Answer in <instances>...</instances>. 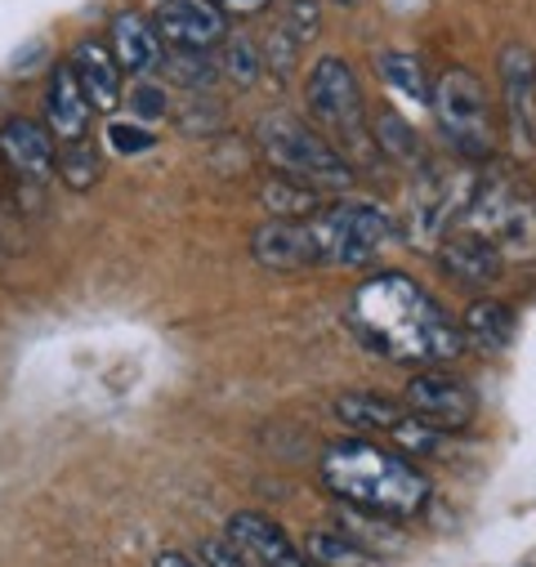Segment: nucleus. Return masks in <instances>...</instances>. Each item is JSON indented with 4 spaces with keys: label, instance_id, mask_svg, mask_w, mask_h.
I'll use <instances>...</instances> for the list:
<instances>
[{
    "label": "nucleus",
    "instance_id": "nucleus-31",
    "mask_svg": "<svg viewBox=\"0 0 536 567\" xmlns=\"http://www.w3.org/2000/svg\"><path fill=\"white\" fill-rule=\"evenodd\" d=\"M282 32H287L291 41H300V45L318 37V6H313V0H287Z\"/></svg>",
    "mask_w": 536,
    "mask_h": 567
},
{
    "label": "nucleus",
    "instance_id": "nucleus-21",
    "mask_svg": "<svg viewBox=\"0 0 536 567\" xmlns=\"http://www.w3.org/2000/svg\"><path fill=\"white\" fill-rule=\"evenodd\" d=\"M375 72H380V81H384L389 90H398L408 103L430 107V81H425V68H421L416 54L384 50V54H375Z\"/></svg>",
    "mask_w": 536,
    "mask_h": 567
},
{
    "label": "nucleus",
    "instance_id": "nucleus-4",
    "mask_svg": "<svg viewBox=\"0 0 536 567\" xmlns=\"http://www.w3.org/2000/svg\"><path fill=\"white\" fill-rule=\"evenodd\" d=\"M430 107L439 116V130L465 162H487L496 153V116L483 81L470 68H447L430 85Z\"/></svg>",
    "mask_w": 536,
    "mask_h": 567
},
{
    "label": "nucleus",
    "instance_id": "nucleus-7",
    "mask_svg": "<svg viewBox=\"0 0 536 567\" xmlns=\"http://www.w3.org/2000/svg\"><path fill=\"white\" fill-rule=\"evenodd\" d=\"M402 393H408V398H402V406H408L416 420L434 424L439 434H461V430H470L474 415H478V402H474L470 384L447 375V371H439V367L416 371Z\"/></svg>",
    "mask_w": 536,
    "mask_h": 567
},
{
    "label": "nucleus",
    "instance_id": "nucleus-30",
    "mask_svg": "<svg viewBox=\"0 0 536 567\" xmlns=\"http://www.w3.org/2000/svg\"><path fill=\"white\" fill-rule=\"evenodd\" d=\"M107 144H112V153H121V157H140V153H148L157 138H153V130L148 125H140V121H112L107 125Z\"/></svg>",
    "mask_w": 536,
    "mask_h": 567
},
{
    "label": "nucleus",
    "instance_id": "nucleus-6",
    "mask_svg": "<svg viewBox=\"0 0 536 567\" xmlns=\"http://www.w3.org/2000/svg\"><path fill=\"white\" fill-rule=\"evenodd\" d=\"M465 215H474V233H483L501 259H536V197L518 179L492 175L474 188Z\"/></svg>",
    "mask_w": 536,
    "mask_h": 567
},
{
    "label": "nucleus",
    "instance_id": "nucleus-10",
    "mask_svg": "<svg viewBox=\"0 0 536 567\" xmlns=\"http://www.w3.org/2000/svg\"><path fill=\"white\" fill-rule=\"evenodd\" d=\"M501 94H505V121H509V144L518 157L536 148V59L523 41L501 45Z\"/></svg>",
    "mask_w": 536,
    "mask_h": 567
},
{
    "label": "nucleus",
    "instance_id": "nucleus-19",
    "mask_svg": "<svg viewBox=\"0 0 536 567\" xmlns=\"http://www.w3.org/2000/svg\"><path fill=\"white\" fill-rule=\"evenodd\" d=\"M336 415L349 424V430H362V434H389L393 424L408 415V406H398V402L384 398V393L358 389V393H340V398H336Z\"/></svg>",
    "mask_w": 536,
    "mask_h": 567
},
{
    "label": "nucleus",
    "instance_id": "nucleus-26",
    "mask_svg": "<svg viewBox=\"0 0 536 567\" xmlns=\"http://www.w3.org/2000/svg\"><path fill=\"white\" fill-rule=\"evenodd\" d=\"M157 68H162L175 85H184V90H210V85H215V76H219L215 59H210V54H202V50H166Z\"/></svg>",
    "mask_w": 536,
    "mask_h": 567
},
{
    "label": "nucleus",
    "instance_id": "nucleus-34",
    "mask_svg": "<svg viewBox=\"0 0 536 567\" xmlns=\"http://www.w3.org/2000/svg\"><path fill=\"white\" fill-rule=\"evenodd\" d=\"M210 6H219L224 14H237V19H250L259 10H268V0H210Z\"/></svg>",
    "mask_w": 536,
    "mask_h": 567
},
{
    "label": "nucleus",
    "instance_id": "nucleus-29",
    "mask_svg": "<svg viewBox=\"0 0 536 567\" xmlns=\"http://www.w3.org/2000/svg\"><path fill=\"white\" fill-rule=\"evenodd\" d=\"M130 112L140 116V125H153V121H162V116H171V99H166V90L157 85V81H148V76H140L130 85Z\"/></svg>",
    "mask_w": 536,
    "mask_h": 567
},
{
    "label": "nucleus",
    "instance_id": "nucleus-12",
    "mask_svg": "<svg viewBox=\"0 0 536 567\" xmlns=\"http://www.w3.org/2000/svg\"><path fill=\"white\" fill-rule=\"evenodd\" d=\"M153 28L171 50H202L210 54L228 37V14L210 0H162Z\"/></svg>",
    "mask_w": 536,
    "mask_h": 567
},
{
    "label": "nucleus",
    "instance_id": "nucleus-25",
    "mask_svg": "<svg viewBox=\"0 0 536 567\" xmlns=\"http://www.w3.org/2000/svg\"><path fill=\"white\" fill-rule=\"evenodd\" d=\"M305 549L322 563V567H380L375 554H367L358 540H349L344 532H309Z\"/></svg>",
    "mask_w": 536,
    "mask_h": 567
},
{
    "label": "nucleus",
    "instance_id": "nucleus-3",
    "mask_svg": "<svg viewBox=\"0 0 536 567\" xmlns=\"http://www.w3.org/2000/svg\"><path fill=\"white\" fill-rule=\"evenodd\" d=\"M255 138H259V153L268 157V166L282 171L287 179L305 184V188H349L353 184V166L349 157H340V148H331L322 134H313L305 121L296 116H264L255 125Z\"/></svg>",
    "mask_w": 536,
    "mask_h": 567
},
{
    "label": "nucleus",
    "instance_id": "nucleus-17",
    "mask_svg": "<svg viewBox=\"0 0 536 567\" xmlns=\"http://www.w3.org/2000/svg\"><path fill=\"white\" fill-rule=\"evenodd\" d=\"M90 99L81 90V81L72 76L68 63H59L50 72V85H45V130L54 134V144H68V138H81L90 130Z\"/></svg>",
    "mask_w": 536,
    "mask_h": 567
},
{
    "label": "nucleus",
    "instance_id": "nucleus-5",
    "mask_svg": "<svg viewBox=\"0 0 536 567\" xmlns=\"http://www.w3.org/2000/svg\"><path fill=\"white\" fill-rule=\"evenodd\" d=\"M309 233L318 246V264L367 268L393 241V219L371 202H336L309 215Z\"/></svg>",
    "mask_w": 536,
    "mask_h": 567
},
{
    "label": "nucleus",
    "instance_id": "nucleus-11",
    "mask_svg": "<svg viewBox=\"0 0 536 567\" xmlns=\"http://www.w3.org/2000/svg\"><path fill=\"white\" fill-rule=\"evenodd\" d=\"M0 162L14 175V184L23 188H50L54 184V162H59V144L54 134L32 121V116H10L0 121Z\"/></svg>",
    "mask_w": 536,
    "mask_h": 567
},
{
    "label": "nucleus",
    "instance_id": "nucleus-20",
    "mask_svg": "<svg viewBox=\"0 0 536 567\" xmlns=\"http://www.w3.org/2000/svg\"><path fill=\"white\" fill-rule=\"evenodd\" d=\"M461 336H465L470 344H478L483 353H501V349H509V340H514V309L501 305V300H474V305L465 309Z\"/></svg>",
    "mask_w": 536,
    "mask_h": 567
},
{
    "label": "nucleus",
    "instance_id": "nucleus-27",
    "mask_svg": "<svg viewBox=\"0 0 536 567\" xmlns=\"http://www.w3.org/2000/svg\"><path fill=\"white\" fill-rule=\"evenodd\" d=\"M393 518H380V514H367V509H353V505H344V536L349 540H358L367 554H375V549H402V536L389 527Z\"/></svg>",
    "mask_w": 536,
    "mask_h": 567
},
{
    "label": "nucleus",
    "instance_id": "nucleus-8",
    "mask_svg": "<svg viewBox=\"0 0 536 567\" xmlns=\"http://www.w3.org/2000/svg\"><path fill=\"white\" fill-rule=\"evenodd\" d=\"M305 99H309L313 121H322L327 130L349 134L362 144V90H358V76L344 59H318L309 72Z\"/></svg>",
    "mask_w": 536,
    "mask_h": 567
},
{
    "label": "nucleus",
    "instance_id": "nucleus-13",
    "mask_svg": "<svg viewBox=\"0 0 536 567\" xmlns=\"http://www.w3.org/2000/svg\"><path fill=\"white\" fill-rule=\"evenodd\" d=\"M224 536L246 554L250 567H313V563L296 549V540H291L274 518H264V514H250V509L233 514L228 527H224Z\"/></svg>",
    "mask_w": 536,
    "mask_h": 567
},
{
    "label": "nucleus",
    "instance_id": "nucleus-15",
    "mask_svg": "<svg viewBox=\"0 0 536 567\" xmlns=\"http://www.w3.org/2000/svg\"><path fill=\"white\" fill-rule=\"evenodd\" d=\"M439 264H443V272L456 281V287H470V291L492 287V281L505 272L501 250L483 233H474V228L456 233V237H443L439 241Z\"/></svg>",
    "mask_w": 536,
    "mask_h": 567
},
{
    "label": "nucleus",
    "instance_id": "nucleus-22",
    "mask_svg": "<svg viewBox=\"0 0 536 567\" xmlns=\"http://www.w3.org/2000/svg\"><path fill=\"white\" fill-rule=\"evenodd\" d=\"M375 148L389 157V162H398V166H425V153H421V138H416V130L402 121L398 112H375Z\"/></svg>",
    "mask_w": 536,
    "mask_h": 567
},
{
    "label": "nucleus",
    "instance_id": "nucleus-33",
    "mask_svg": "<svg viewBox=\"0 0 536 567\" xmlns=\"http://www.w3.org/2000/svg\"><path fill=\"white\" fill-rule=\"evenodd\" d=\"M175 121H179V130H184V134H215V130H219V121H224V112H219L215 103H188Z\"/></svg>",
    "mask_w": 536,
    "mask_h": 567
},
{
    "label": "nucleus",
    "instance_id": "nucleus-2",
    "mask_svg": "<svg viewBox=\"0 0 536 567\" xmlns=\"http://www.w3.org/2000/svg\"><path fill=\"white\" fill-rule=\"evenodd\" d=\"M322 483L344 505L393 518V523L421 514L430 501V478L416 470V461L371 439L331 443L322 456Z\"/></svg>",
    "mask_w": 536,
    "mask_h": 567
},
{
    "label": "nucleus",
    "instance_id": "nucleus-9",
    "mask_svg": "<svg viewBox=\"0 0 536 567\" xmlns=\"http://www.w3.org/2000/svg\"><path fill=\"white\" fill-rule=\"evenodd\" d=\"M470 197H474L470 175H443V171L425 166V175L416 179V193H412V241L434 250L447 237V228L456 224V215L470 210Z\"/></svg>",
    "mask_w": 536,
    "mask_h": 567
},
{
    "label": "nucleus",
    "instance_id": "nucleus-14",
    "mask_svg": "<svg viewBox=\"0 0 536 567\" xmlns=\"http://www.w3.org/2000/svg\"><path fill=\"white\" fill-rule=\"evenodd\" d=\"M250 255L255 264L274 272H305L318 264V246L309 233V219H264L250 233Z\"/></svg>",
    "mask_w": 536,
    "mask_h": 567
},
{
    "label": "nucleus",
    "instance_id": "nucleus-35",
    "mask_svg": "<svg viewBox=\"0 0 536 567\" xmlns=\"http://www.w3.org/2000/svg\"><path fill=\"white\" fill-rule=\"evenodd\" d=\"M153 567H197L188 554H179V549H166V554H157L153 558Z\"/></svg>",
    "mask_w": 536,
    "mask_h": 567
},
{
    "label": "nucleus",
    "instance_id": "nucleus-23",
    "mask_svg": "<svg viewBox=\"0 0 536 567\" xmlns=\"http://www.w3.org/2000/svg\"><path fill=\"white\" fill-rule=\"evenodd\" d=\"M259 202L268 206V215L274 219H309L313 210H318V193L313 188H305V184H296V179H268L264 188H259Z\"/></svg>",
    "mask_w": 536,
    "mask_h": 567
},
{
    "label": "nucleus",
    "instance_id": "nucleus-28",
    "mask_svg": "<svg viewBox=\"0 0 536 567\" xmlns=\"http://www.w3.org/2000/svg\"><path fill=\"white\" fill-rule=\"evenodd\" d=\"M219 45H224V63H219V72H224V76H228L233 85L250 90V85L259 81V72H264L259 45H255L250 37H224Z\"/></svg>",
    "mask_w": 536,
    "mask_h": 567
},
{
    "label": "nucleus",
    "instance_id": "nucleus-24",
    "mask_svg": "<svg viewBox=\"0 0 536 567\" xmlns=\"http://www.w3.org/2000/svg\"><path fill=\"white\" fill-rule=\"evenodd\" d=\"M59 179L72 188V193H85L94 179H99V148L94 138L81 134V138H68V144H59Z\"/></svg>",
    "mask_w": 536,
    "mask_h": 567
},
{
    "label": "nucleus",
    "instance_id": "nucleus-16",
    "mask_svg": "<svg viewBox=\"0 0 536 567\" xmlns=\"http://www.w3.org/2000/svg\"><path fill=\"white\" fill-rule=\"evenodd\" d=\"M112 59H116V68L121 72H130V76H148V72H157V63H162V54H166V45H162V32L153 28V19H144L140 10H125V14H116L112 19Z\"/></svg>",
    "mask_w": 536,
    "mask_h": 567
},
{
    "label": "nucleus",
    "instance_id": "nucleus-1",
    "mask_svg": "<svg viewBox=\"0 0 536 567\" xmlns=\"http://www.w3.org/2000/svg\"><path fill=\"white\" fill-rule=\"evenodd\" d=\"M349 327L371 353L421 371L447 367L465 349L461 322H452L421 281L402 272H375L362 281L349 300Z\"/></svg>",
    "mask_w": 536,
    "mask_h": 567
},
{
    "label": "nucleus",
    "instance_id": "nucleus-18",
    "mask_svg": "<svg viewBox=\"0 0 536 567\" xmlns=\"http://www.w3.org/2000/svg\"><path fill=\"white\" fill-rule=\"evenodd\" d=\"M68 68H72V76L81 81V90H85V99H90L94 112H116V99H121V68H116V59H112L107 45H99V41H76L72 54H68Z\"/></svg>",
    "mask_w": 536,
    "mask_h": 567
},
{
    "label": "nucleus",
    "instance_id": "nucleus-32",
    "mask_svg": "<svg viewBox=\"0 0 536 567\" xmlns=\"http://www.w3.org/2000/svg\"><path fill=\"white\" fill-rule=\"evenodd\" d=\"M197 567H250V563L228 536H210L197 545Z\"/></svg>",
    "mask_w": 536,
    "mask_h": 567
}]
</instances>
